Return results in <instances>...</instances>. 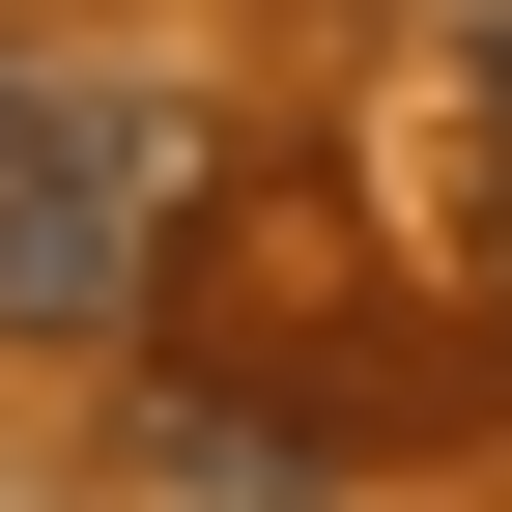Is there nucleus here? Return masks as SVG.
I'll return each instance as SVG.
<instances>
[{
    "label": "nucleus",
    "instance_id": "obj_1",
    "mask_svg": "<svg viewBox=\"0 0 512 512\" xmlns=\"http://www.w3.org/2000/svg\"><path fill=\"white\" fill-rule=\"evenodd\" d=\"M143 200H171V114L0 57V342H143Z\"/></svg>",
    "mask_w": 512,
    "mask_h": 512
}]
</instances>
